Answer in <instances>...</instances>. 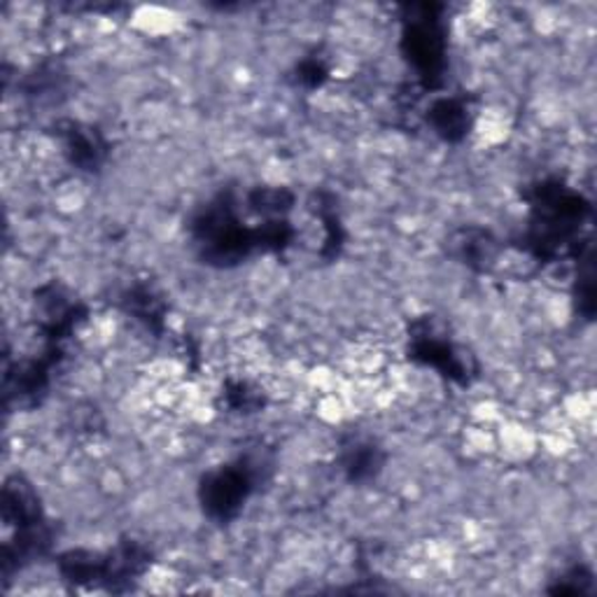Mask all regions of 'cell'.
Masks as SVG:
<instances>
[{
    "label": "cell",
    "instance_id": "6da1fadb",
    "mask_svg": "<svg viewBox=\"0 0 597 597\" xmlns=\"http://www.w3.org/2000/svg\"><path fill=\"white\" fill-rule=\"evenodd\" d=\"M250 491V478L240 472L227 470L215 474L206 485V504L217 516H231Z\"/></svg>",
    "mask_w": 597,
    "mask_h": 597
}]
</instances>
